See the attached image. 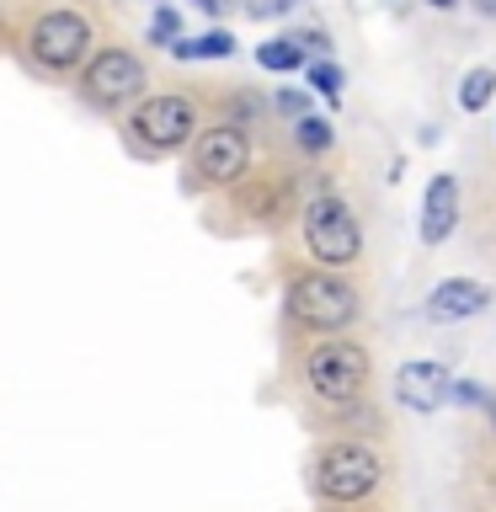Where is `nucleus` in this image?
<instances>
[{"label":"nucleus","mask_w":496,"mask_h":512,"mask_svg":"<svg viewBox=\"0 0 496 512\" xmlns=\"http://www.w3.org/2000/svg\"><path fill=\"white\" fill-rule=\"evenodd\" d=\"M288 310L294 320H304L310 331H342L352 315H358V294L352 283H342L336 272H304L288 288Z\"/></svg>","instance_id":"nucleus-1"},{"label":"nucleus","mask_w":496,"mask_h":512,"mask_svg":"<svg viewBox=\"0 0 496 512\" xmlns=\"http://www.w3.org/2000/svg\"><path fill=\"white\" fill-rule=\"evenodd\" d=\"M304 240H310L315 262H326V267H347V262H358V251H363L358 214H352L342 198H315L304 208Z\"/></svg>","instance_id":"nucleus-2"},{"label":"nucleus","mask_w":496,"mask_h":512,"mask_svg":"<svg viewBox=\"0 0 496 512\" xmlns=\"http://www.w3.org/2000/svg\"><path fill=\"white\" fill-rule=\"evenodd\" d=\"M304 374H310V390L320 400L342 406L368 384V352L358 342H320L310 352V363H304Z\"/></svg>","instance_id":"nucleus-3"},{"label":"nucleus","mask_w":496,"mask_h":512,"mask_svg":"<svg viewBox=\"0 0 496 512\" xmlns=\"http://www.w3.org/2000/svg\"><path fill=\"white\" fill-rule=\"evenodd\" d=\"M315 486L326 502H358V496L379 486V459L363 443H336L315 464Z\"/></svg>","instance_id":"nucleus-4"},{"label":"nucleus","mask_w":496,"mask_h":512,"mask_svg":"<svg viewBox=\"0 0 496 512\" xmlns=\"http://www.w3.org/2000/svg\"><path fill=\"white\" fill-rule=\"evenodd\" d=\"M32 59L48 64V70H70V64L86 59L91 48V22L80 11H48L32 22Z\"/></svg>","instance_id":"nucleus-5"},{"label":"nucleus","mask_w":496,"mask_h":512,"mask_svg":"<svg viewBox=\"0 0 496 512\" xmlns=\"http://www.w3.org/2000/svg\"><path fill=\"white\" fill-rule=\"evenodd\" d=\"M198 128V112H192L187 96H150L139 112H134V134L150 144V150H176V144L192 139Z\"/></svg>","instance_id":"nucleus-6"},{"label":"nucleus","mask_w":496,"mask_h":512,"mask_svg":"<svg viewBox=\"0 0 496 512\" xmlns=\"http://www.w3.org/2000/svg\"><path fill=\"white\" fill-rule=\"evenodd\" d=\"M144 86V64L134 54H123V48H107V54H96L86 64V91L96 102H128V96H139Z\"/></svg>","instance_id":"nucleus-7"},{"label":"nucleus","mask_w":496,"mask_h":512,"mask_svg":"<svg viewBox=\"0 0 496 512\" xmlns=\"http://www.w3.org/2000/svg\"><path fill=\"white\" fill-rule=\"evenodd\" d=\"M448 395H454V379H448L438 363H406L395 374V400H400V406H411V411H422V416L438 411Z\"/></svg>","instance_id":"nucleus-8"},{"label":"nucleus","mask_w":496,"mask_h":512,"mask_svg":"<svg viewBox=\"0 0 496 512\" xmlns=\"http://www.w3.org/2000/svg\"><path fill=\"white\" fill-rule=\"evenodd\" d=\"M246 160H251V144L240 128H214V134H203V144H198V171L208 182H235V176L246 171Z\"/></svg>","instance_id":"nucleus-9"},{"label":"nucleus","mask_w":496,"mask_h":512,"mask_svg":"<svg viewBox=\"0 0 496 512\" xmlns=\"http://www.w3.org/2000/svg\"><path fill=\"white\" fill-rule=\"evenodd\" d=\"M486 283H470V278H448L427 294V320H438V326H454V320H470L486 310Z\"/></svg>","instance_id":"nucleus-10"},{"label":"nucleus","mask_w":496,"mask_h":512,"mask_svg":"<svg viewBox=\"0 0 496 512\" xmlns=\"http://www.w3.org/2000/svg\"><path fill=\"white\" fill-rule=\"evenodd\" d=\"M454 219H459V182L454 176H432L427 198H422V240L427 246H443L454 235Z\"/></svg>","instance_id":"nucleus-11"},{"label":"nucleus","mask_w":496,"mask_h":512,"mask_svg":"<svg viewBox=\"0 0 496 512\" xmlns=\"http://www.w3.org/2000/svg\"><path fill=\"white\" fill-rule=\"evenodd\" d=\"M256 64L272 70V75H288V70H299V64H304V43L299 38H272V43L256 48Z\"/></svg>","instance_id":"nucleus-12"},{"label":"nucleus","mask_w":496,"mask_h":512,"mask_svg":"<svg viewBox=\"0 0 496 512\" xmlns=\"http://www.w3.org/2000/svg\"><path fill=\"white\" fill-rule=\"evenodd\" d=\"M171 54L176 59H230L235 54V38H230V32H203V38L171 43Z\"/></svg>","instance_id":"nucleus-13"},{"label":"nucleus","mask_w":496,"mask_h":512,"mask_svg":"<svg viewBox=\"0 0 496 512\" xmlns=\"http://www.w3.org/2000/svg\"><path fill=\"white\" fill-rule=\"evenodd\" d=\"M491 91H496V70H470V75H464V91H459V107L480 112L491 102Z\"/></svg>","instance_id":"nucleus-14"},{"label":"nucleus","mask_w":496,"mask_h":512,"mask_svg":"<svg viewBox=\"0 0 496 512\" xmlns=\"http://www.w3.org/2000/svg\"><path fill=\"white\" fill-rule=\"evenodd\" d=\"M294 139H299V150L320 155V150L331 144V123H326V118H299V123H294Z\"/></svg>","instance_id":"nucleus-15"},{"label":"nucleus","mask_w":496,"mask_h":512,"mask_svg":"<svg viewBox=\"0 0 496 512\" xmlns=\"http://www.w3.org/2000/svg\"><path fill=\"white\" fill-rule=\"evenodd\" d=\"M310 86L326 96V102H336V96H342V70H336V64H310Z\"/></svg>","instance_id":"nucleus-16"},{"label":"nucleus","mask_w":496,"mask_h":512,"mask_svg":"<svg viewBox=\"0 0 496 512\" xmlns=\"http://www.w3.org/2000/svg\"><path fill=\"white\" fill-rule=\"evenodd\" d=\"M454 400H459V406H486V384H475V379H454Z\"/></svg>","instance_id":"nucleus-17"},{"label":"nucleus","mask_w":496,"mask_h":512,"mask_svg":"<svg viewBox=\"0 0 496 512\" xmlns=\"http://www.w3.org/2000/svg\"><path fill=\"white\" fill-rule=\"evenodd\" d=\"M150 38H155V43H171V38H176V11H160V16H155V22H150Z\"/></svg>","instance_id":"nucleus-18"},{"label":"nucleus","mask_w":496,"mask_h":512,"mask_svg":"<svg viewBox=\"0 0 496 512\" xmlns=\"http://www.w3.org/2000/svg\"><path fill=\"white\" fill-rule=\"evenodd\" d=\"M294 6H299V0H251V16H283Z\"/></svg>","instance_id":"nucleus-19"},{"label":"nucleus","mask_w":496,"mask_h":512,"mask_svg":"<svg viewBox=\"0 0 496 512\" xmlns=\"http://www.w3.org/2000/svg\"><path fill=\"white\" fill-rule=\"evenodd\" d=\"M198 6H203V11H208V16H219V11H224V6H230V0H198Z\"/></svg>","instance_id":"nucleus-20"},{"label":"nucleus","mask_w":496,"mask_h":512,"mask_svg":"<svg viewBox=\"0 0 496 512\" xmlns=\"http://www.w3.org/2000/svg\"><path fill=\"white\" fill-rule=\"evenodd\" d=\"M470 6H475L480 16H496V0H470Z\"/></svg>","instance_id":"nucleus-21"},{"label":"nucleus","mask_w":496,"mask_h":512,"mask_svg":"<svg viewBox=\"0 0 496 512\" xmlns=\"http://www.w3.org/2000/svg\"><path fill=\"white\" fill-rule=\"evenodd\" d=\"M432 6H454V0H432Z\"/></svg>","instance_id":"nucleus-22"}]
</instances>
